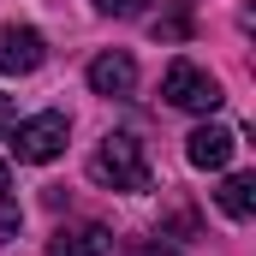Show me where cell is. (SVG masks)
<instances>
[{
  "label": "cell",
  "mask_w": 256,
  "mask_h": 256,
  "mask_svg": "<svg viewBox=\"0 0 256 256\" xmlns=\"http://www.w3.org/2000/svg\"><path fill=\"white\" fill-rule=\"evenodd\" d=\"M0 191H12V179H6V161H0Z\"/></svg>",
  "instance_id": "obj_13"
},
{
  "label": "cell",
  "mask_w": 256,
  "mask_h": 256,
  "mask_svg": "<svg viewBox=\"0 0 256 256\" xmlns=\"http://www.w3.org/2000/svg\"><path fill=\"white\" fill-rule=\"evenodd\" d=\"M12 120H18V108H12V96H0V131H12Z\"/></svg>",
  "instance_id": "obj_12"
},
{
  "label": "cell",
  "mask_w": 256,
  "mask_h": 256,
  "mask_svg": "<svg viewBox=\"0 0 256 256\" xmlns=\"http://www.w3.org/2000/svg\"><path fill=\"white\" fill-rule=\"evenodd\" d=\"M126 256H173V250H161L155 238H131V244H126Z\"/></svg>",
  "instance_id": "obj_11"
},
{
  "label": "cell",
  "mask_w": 256,
  "mask_h": 256,
  "mask_svg": "<svg viewBox=\"0 0 256 256\" xmlns=\"http://www.w3.org/2000/svg\"><path fill=\"white\" fill-rule=\"evenodd\" d=\"M96 6H102V12H114V18H137L149 0H96Z\"/></svg>",
  "instance_id": "obj_10"
},
{
  "label": "cell",
  "mask_w": 256,
  "mask_h": 256,
  "mask_svg": "<svg viewBox=\"0 0 256 256\" xmlns=\"http://www.w3.org/2000/svg\"><path fill=\"white\" fill-rule=\"evenodd\" d=\"M108 250H114V232H108V226H96V220L60 226V232H54V244H48V256H108Z\"/></svg>",
  "instance_id": "obj_7"
},
{
  "label": "cell",
  "mask_w": 256,
  "mask_h": 256,
  "mask_svg": "<svg viewBox=\"0 0 256 256\" xmlns=\"http://www.w3.org/2000/svg\"><path fill=\"white\" fill-rule=\"evenodd\" d=\"M161 96L173 102V108H185V114H214L226 96H220V84L191 60H173L167 66V78H161Z\"/></svg>",
  "instance_id": "obj_2"
},
{
  "label": "cell",
  "mask_w": 256,
  "mask_h": 256,
  "mask_svg": "<svg viewBox=\"0 0 256 256\" xmlns=\"http://www.w3.org/2000/svg\"><path fill=\"white\" fill-rule=\"evenodd\" d=\"M90 179H96L102 191H149V185H155V179H149V155H143V143H137L131 131L102 137V149L90 155Z\"/></svg>",
  "instance_id": "obj_1"
},
{
  "label": "cell",
  "mask_w": 256,
  "mask_h": 256,
  "mask_svg": "<svg viewBox=\"0 0 256 256\" xmlns=\"http://www.w3.org/2000/svg\"><path fill=\"white\" fill-rule=\"evenodd\" d=\"M48 60V42H42V30H30V24H0V72H36V66Z\"/></svg>",
  "instance_id": "obj_4"
},
{
  "label": "cell",
  "mask_w": 256,
  "mask_h": 256,
  "mask_svg": "<svg viewBox=\"0 0 256 256\" xmlns=\"http://www.w3.org/2000/svg\"><path fill=\"white\" fill-rule=\"evenodd\" d=\"M214 202H220L232 220H250L256 214V173H226L220 191H214Z\"/></svg>",
  "instance_id": "obj_8"
},
{
  "label": "cell",
  "mask_w": 256,
  "mask_h": 256,
  "mask_svg": "<svg viewBox=\"0 0 256 256\" xmlns=\"http://www.w3.org/2000/svg\"><path fill=\"white\" fill-rule=\"evenodd\" d=\"M66 137H72V120L66 114H36V120H24V126L12 131V155L30 161V167H42V161H54L66 149Z\"/></svg>",
  "instance_id": "obj_3"
},
{
  "label": "cell",
  "mask_w": 256,
  "mask_h": 256,
  "mask_svg": "<svg viewBox=\"0 0 256 256\" xmlns=\"http://www.w3.org/2000/svg\"><path fill=\"white\" fill-rule=\"evenodd\" d=\"M18 220H24V214H18V196L0 191V244H12V238H18Z\"/></svg>",
  "instance_id": "obj_9"
},
{
  "label": "cell",
  "mask_w": 256,
  "mask_h": 256,
  "mask_svg": "<svg viewBox=\"0 0 256 256\" xmlns=\"http://www.w3.org/2000/svg\"><path fill=\"white\" fill-rule=\"evenodd\" d=\"M232 149H238V137L226 126H196L191 137H185V155H191V167H202V173H220V167L232 161Z\"/></svg>",
  "instance_id": "obj_6"
},
{
  "label": "cell",
  "mask_w": 256,
  "mask_h": 256,
  "mask_svg": "<svg viewBox=\"0 0 256 256\" xmlns=\"http://www.w3.org/2000/svg\"><path fill=\"white\" fill-rule=\"evenodd\" d=\"M90 90H96V96H108V102L131 96V90H137V60L120 54V48L96 54V60H90Z\"/></svg>",
  "instance_id": "obj_5"
}]
</instances>
